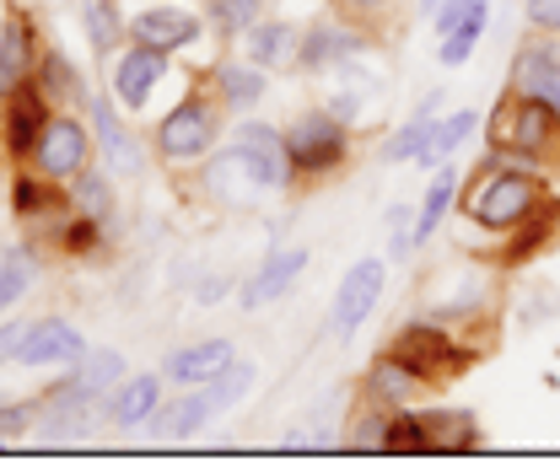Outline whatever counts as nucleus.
I'll list each match as a JSON object with an SVG mask.
<instances>
[{"label":"nucleus","mask_w":560,"mask_h":473,"mask_svg":"<svg viewBox=\"0 0 560 473\" xmlns=\"http://www.w3.org/2000/svg\"><path fill=\"white\" fill-rule=\"evenodd\" d=\"M550 200V173L545 167H528V162H506L486 151V162L475 173H464V189H458V215L475 221L480 232L495 237H517L534 226V215Z\"/></svg>","instance_id":"obj_1"},{"label":"nucleus","mask_w":560,"mask_h":473,"mask_svg":"<svg viewBox=\"0 0 560 473\" xmlns=\"http://www.w3.org/2000/svg\"><path fill=\"white\" fill-rule=\"evenodd\" d=\"M226 108L215 103V92H210L206 81H195L156 125H151V162L156 167H167V173H195L200 162H206L210 151L221 145L226 135Z\"/></svg>","instance_id":"obj_2"},{"label":"nucleus","mask_w":560,"mask_h":473,"mask_svg":"<svg viewBox=\"0 0 560 473\" xmlns=\"http://www.w3.org/2000/svg\"><path fill=\"white\" fill-rule=\"evenodd\" d=\"M486 145L506 162H528V167H560V119L534 103V97H517L506 92L486 119Z\"/></svg>","instance_id":"obj_3"},{"label":"nucleus","mask_w":560,"mask_h":473,"mask_svg":"<svg viewBox=\"0 0 560 473\" xmlns=\"http://www.w3.org/2000/svg\"><path fill=\"white\" fill-rule=\"evenodd\" d=\"M285 151H291L296 189H307V184H329V178L346 173L350 156H355V130L318 103V108H302V114L285 125Z\"/></svg>","instance_id":"obj_4"},{"label":"nucleus","mask_w":560,"mask_h":473,"mask_svg":"<svg viewBox=\"0 0 560 473\" xmlns=\"http://www.w3.org/2000/svg\"><path fill=\"white\" fill-rule=\"evenodd\" d=\"M388 355H399L405 366H416L420 377L431 382V388H442V382H453V377H464V366L480 355L469 339L453 334V323H436V318H405L394 339H388Z\"/></svg>","instance_id":"obj_5"},{"label":"nucleus","mask_w":560,"mask_h":473,"mask_svg":"<svg viewBox=\"0 0 560 473\" xmlns=\"http://www.w3.org/2000/svg\"><path fill=\"white\" fill-rule=\"evenodd\" d=\"M92 162H97V145H92L86 114H81V108H55V114L44 119V130H38V140H33V151H27L22 167H33L38 178H49V184L66 189L70 178L86 173Z\"/></svg>","instance_id":"obj_6"},{"label":"nucleus","mask_w":560,"mask_h":473,"mask_svg":"<svg viewBox=\"0 0 560 473\" xmlns=\"http://www.w3.org/2000/svg\"><path fill=\"white\" fill-rule=\"evenodd\" d=\"M372 44L377 38L361 22H350L340 11H318V16H307L296 27V60H291V70H302V75H335L346 60L372 55Z\"/></svg>","instance_id":"obj_7"},{"label":"nucleus","mask_w":560,"mask_h":473,"mask_svg":"<svg viewBox=\"0 0 560 473\" xmlns=\"http://www.w3.org/2000/svg\"><path fill=\"white\" fill-rule=\"evenodd\" d=\"M86 125H92V145H97V162L119 178V184H130V178H145V167H151V140H140L130 125H125V108L114 103V92L103 86V92H92L86 97Z\"/></svg>","instance_id":"obj_8"},{"label":"nucleus","mask_w":560,"mask_h":473,"mask_svg":"<svg viewBox=\"0 0 560 473\" xmlns=\"http://www.w3.org/2000/svg\"><path fill=\"white\" fill-rule=\"evenodd\" d=\"M200 178V200H210L215 210H226V215H248V210H259L265 200H276L265 184H259V173L248 167V156L226 140V145H215L206 162L195 167Z\"/></svg>","instance_id":"obj_9"},{"label":"nucleus","mask_w":560,"mask_h":473,"mask_svg":"<svg viewBox=\"0 0 560 473\" xmlns=\"http://www.w3.org/2000/svg\"><path fill=\"white\" fill-rule=\"evenodd\" d=\"M383 291H388V259H377V253H366V259H355L346 274H340V285H335V301H329V334L340 339H355L366 323H372V312L383 307Z\"/></svg>","instance_id":"obj_10"},{"label":"nucleus","mask_w":560,"mask_h":473,"mask_svg":"<svg viewBox=\"0 0 560 473\" xmlns=\"http://www.w3.org/2000/svg\"><path fill=\"white\" fill-rule=\"evenodd\" d=\"M313 264V253L302 248V243H276L254 270L237 280V312H265V307H280L291 291H296V280L307 274Z\"/></svg>","instance_id":"obj_11"},{"label":"nucleus","mask_w":560,"mask_h":473,"mask_svg":"<svg viewBox=\"0 0 560 473\" xmlns=\"http://www.w3.org/2000/svg\"><path fill=\"white\" fill-rule=\"evenodd\" d=\"M506 92L545 103V108L560 119V38H550V33H528V38L512 49Z\"/></svg>","instance_id":"obj_12"},{"label":"nucleus","mask_w":560,"mask_h":473,"mask_svg":"<svg viewBox=\"0 0 560 473\" xmlns=\"http://www.w3.org/2000/svg\"><path fill=\"white\" fill-rule=\"evenodd\" d=\"M206 38V16L189 11V5H173V0H145L130 11V44H145V49H162V55H184Z\"/></svg>","instance_id":"obj_13"},{"label":"nucleus","mask_w":560,"mask_h":473,"mask_svg":"<svg viewBox=\"0 0 560 473\" xmlns=\"http://www.w3.org/2000/svg\"><path fill=\"white\" fill-rule=\"evenodd\" d=\"M103 70H108V92H114V103H119L125 114H145L151 97H156V86H162L167 70H173V55L145 49V44H125Z\"/></svg>","instance_id":"obj_14"},{"label":"nucleus","mask_w":560,"mask_h":473,"mask_svg":"<svg viewBox=\"0 0 560 473\" xmlns=\"http://www.w3.org/2000/svg\"><path fill=\"white\" fill-rule=\"evenodd\" d=\"M44 60V33H38V16L27 5H11L5 11V27H0V103H11L22 86H33Z\"/></svg>","instance_id":"obj_15"},{"label":"nucleus","mask_w":560,"mask_h":473,"mask_svg":"<svg viewBox=\"0 0 560 473\" xmlns=\"http://www.w3.org/2000/svg\"><path fill=\"white\" fill-rule=\"evenodd\" d=\"M81 350H86V334L60 312H44V318H27L16 366L22 371H66L81 360Z\"/></svg>","instance_id":"obj_16"},{"label":"nucleus","mask_w":560,"mask_h":473,"mask_svg":"<svg viewBox=\"0 0 560 473\" xmlns=\"http://www.w3.org/2000/svg\"><path fill=\"white\" fill-rule=\"evenodd\" d=\"M232 145L248 156V167L259 173V184L270 194H291L296 189V173H291V151H285V130L280 125H265V119H237L232 130Z\"/></svg>","instance_id":"obj_17"},{"label":"nucleus","mask_w":560,"mask_h":473,"mask_svg":"<svg viewBox=\"0 0 560 473\" xmlns=\"http://www.w3.org/2000/svg\"><path fill=\"white\" fill-rule=\"evenodd\" d=\"M243 355V344L226 334H206V339H189V344H173L167 355H162V377L173 382V388H206V382H215L232 360Z\"/></svg>","instance_id":"obj_18"},{"label":"nucleus","mask_w":560,"mask_h":473,"mask_svg":"<svg viewBox=\"0 0 560 473\" xmlns=\"http://www.w3.org/2000/svg\"><path fill=\"white\" fill-rule=\"evenodd\" d=\"M210 92H215V103L226 108V119H248V114H259L265 108V97H270V70L248 66L243 55H221L215 66L200 75Z\"/></svg>","instance_id":"obj_19"},{"label":"nucleus","mask_w":560,"mask_h":473,"mask_svg":"<svg viewBox=\"0 0 560 473\" xmlns=\"http://www.w3.org/2000/svg\"><path fill=\"white\" fill-rule=\"evenodd\" d=\"M436 388L420 377L416 366H405L399 355H388V350H377V360L366 366V382H361V399L366 404H377V409H416V404H425Z\"/></svg>","instance_id":"obj_20"},{"label":"nucleus","mask_w":560,"mask_h":473,"mask_svg":"<svg viewBox=\"0 0 560 473\" xmlns=\"http://www.w3.org/2000/svg\"><path fill=\"white\" fill-rule=\"evenodd\" d=\"M167 399V377L162 371H125L108 393H103V419L114 430H145V419Z\"/></svg>","instance_id":"obj_21"},{"label":"nucleus","mask_w":560,"mask_h":473,"mask_svg":"<svg viewBox=\"0 0 560 473\" xmlns=\"http://www.w3.org/2000/svg\"><path fill=\"white\" fill-rule=\"evenodd\" d=\"M210 419H215V409H210L206 388H178V393H167V399L156 404V414L145 419V436H151L156 447H178V441H195Z\"/></svg>","instance_id":"obj_22"},{"label":"nucleus","mask_w":560,"mask_h":473,"mask_svg":"<svg viewBox=\"0 0 560 473\" xmlns=\"http://www.w3.org/2000/svg\"><path fill=\"white\" fill-rule=\"evenodd\" d=\"M232 55H243L248 66H259V70H291V60H296V22H285V16H259L237 44H232Z\"/></svg>","instance_id":"obj_23"},{"label":"nucleus","mask_w":560,"mask_h":473,"mask_svg":"<svg viewBox=\"0 0 560 473\" xmlns=\"http://www.w3.org/2000/svg\"><path fill=\"white\" fill-rule=\"evenodd\" d=\"M49 114L55 108H49V97L38 86H22L11 103H0V145H5L11 162H27V151H33V140H38Z\"/></svg>","instance_id":"obj_24"},{"label":"nucleus","mask_w":560,"mask_h":473,"mask_svg":"<svg viewBox=\"0 0 560 473\" xmlns=\"http://www.w3.org/2000/svg\"><path fill=\"white\" fill-rule=\"evenodd\" d=\"M458 189H464L458 156H453V162H436V167H431V184H425V194H420V204H416V248H425V243L447 226V215L458 210Z\"/></svg>","instance_id":"obj_25"},{"label":"nucleus","mask_w":560,"mask_h":473,"mask_svg":"<svg viewBox=\"0 0 560 473\" xmlns=\"http://www.w3.org/2000/svg\"><path fill=\"white\" fill-rule=\"evenodd\" d=\"M436 114H442V92L431 86V92L416 103V114H410L394 135L377 145V162H383V167H416L420 156H425V145H431V125H436Z\"/></svg>","instance_id":"obj_26"},{"label":"nucleus","mask_w":560,"mask_h":473,"mask_svg":"<svg viewBox=\"0 0 560 473\" xmlns=\"http://www.w3.org/2000/svg\"><path fill=\"white\" fill-rule=\"evenodd\" d=\"M119 178L103 167V162H92L86 173H75L66 184V200L75 215H86V221H97L103 232H114L119 226V189H114Z\"/></svg>","instance_id":"obj_27"},{"label":"nucleus","mask_w":560,"mask_h":473,"mask_svg":"<svg viewBox=\"0 0 560 473\" xmlns=\"http://www.w3.org/2000/svg\"><path fill=\"white\" fill-rule=\"evenodd\" d=\"M33 86L49 97V108H86V97H92V86H86L81 66L70 60L66 49H55V44H44V60H38Z\"/></svg>","instance_id":"obj_28"},{"label":"nucleus","mask_w":560,"mask_h":473,"mask_svg":"<svg viewBox=\"0 0 560 473\" xmlns=\"http://www.w3.org/2000/svg\"><path fill=\"white\" fill-rule=\"evenodd\" d=\"M81 33H86V49L108 66V60L130 44V16H125V0H81Z\"/></svg>","instance_id":"obj_29"},{"label":"nucleus","mask_w":560,"mask_h":473,"mask_svg":"<svg viewBox=\"0 0 560 473\" xmlns=\"http://www.w3.org/2000/svg\"><path fill=\"white\" fill-rule=\"evenodd\" d=\"M480 114L475 108H442L436 114V125H431V145H425V156H420L416 167H436V162H453L469 140L480 135Z\"/></svg>","instance_id":"obj_30"},{"label":"nucleus","mask_w":560,"mask_h":473,"mask_svg":"<svg viewBox=\"0 0 560 473\" xmlns=\"http://www.w3.org/2000/svg\"><path fill=\"white\" fill-rule=\"evenodd\" d=\"M66 371L75 377V388H81V393H92V399L103 404V393L130 371V360H125V350H114V344H86V350H81V360L66 366Z\"/></svg>","instance_id":"obj_31"},{"label":"nucleus","mask_w":560,"mask_h":473,"mask_svg":"<svg viewBox=\"0 0 560 473\" xmlns=\"http://www.w3.org/2000/svg\"><path fill=\"white\" fill-rule=\"evenodd\" d=\"M276 0H200V16H206V33H215L221 44H237L259 16H270Z\"/></svg>","instance_id":"obj_32"},{"label":"nucleus","mask_w":560,"mask_h":473,"mask_svg":"<svg viewBox=\"0 0 560 473\" xmlns=\"http://www.w3.org/2000/svg\"><path fill=\"white\" fill-rule=\"evenodd\" d=\"M38 285V253L27 243H11L0 248V318L22 307V296Z\"/></svg>","instance_id":"obj_33"},{"label":"nucleus","mask_w":560,"mask_h":473,"mask_svg":"<svg viewBox=\"0 0 560 473\" xmlns=\"http://www.w3.org/2000/svg\"><path fill=\"white\" fill-rule=\"evenodd\" d=\"M486 27H490V0H480L453 33H442L436 38V66L442 70H458V66H469L475 60V49H480V38H486Z\"/></svg>","instance_id":"obj_34"},{"label":"nucleus","mask_w":560,"mask_h":473,"mask_svg":"<svg viewBox=\"0 0 560 473\" xmlns=\"http://www.w3.org/2000/svg\"><path fill=\"white\" fill-rule=\"evenodd\" d=\"M254 382H259V366L248 360V355H237L215 382H206V393H210V409H215V419L221 414H232V409H243L248 399H254Z\"/></svg>","instance_id":"obj_35"},{"label":"nucleus","mask_w":560,"mask_h":473,"mask_svg":"<svg viewBox=\"0 0 560 473\" xmlns=\"http://www.w3.org/2000/svg\"><path fill=\"white\" fill-rule=\"evenodd\" d=\"M383 436H388V409L361 399V414L346 425V447L350 452H383Z\"/></svg>","instance_id":"obj_36"},{"label":"nucleus","mask_w":560,"mask_h":473,"mask_svg":"<svg viewBox=\"0 0 560 473\" xmlns=\"http://www.w3.org/2000/svg\"><path fill=\"white\" fill-rule=\"evenodd\" d=\"M33 419H38V393L33 399H0V452L22 447L33 436Z\"/></svg>","instance_id":"obj_37"},{"label":"nucleus","mask_w":560,"mask_h":473,"mask_svg":"<svg viewBox=\"0 0 560 473\" xmlns=\"http://www.w3.org/2000/svg\"><path fill=\"white\" fill-rule=\"evenodd\" d=\"M416 210L399 200V204H388V259H410L416 253Z\"/></svg>","instance_id":"obj_38"},{"label":"nucleus","mask_w":560,"mask_h":473,"mask_svg":"<svg viewBox=\"0 0 560 473\" xmlns=\"http://www.w3.org/2000/svg\"><path fill=\"white\" fill-rule=\"evenodd\" d=\"M324 108H329L335 119H346L350 130H355V125L366 119V108H372V97H366V92H355V86H346V81H340L335 92H324Z\"/></svg>","instance_id":"obj_39"},{"label":"nucleus","mask_w":560,"mask_h":473,"mask_svg":"<svg viewBox=\"0 0 560 473\" xmlns=\"http://www.w3.org/2000/svg\"><path fill=\"white\" fill-rule=\"evenodd\" d=\"M399 0H329V11H340V16H350V22H361L372 38H377V27H383V16L394 11Z\"/></svg>","instance_id":"obj_40"},{"label":"nucleus","mask_w":560,"mask_h":473,"mask_svg":"<svg viewBox=\"0 0 560 473\" xmlns=\"http://www.w3.org/2000/svg\"><path fill=\"white\" fill-rule=\"evenodd\" d=\"M523 16H528V27H534V33L560 38V0H523Z\"/></svg>","instance_id":"obj_41"},{"label":"nucleus","mask_w":560,"mask_h":473,"mask_svg":"<svg viewBox=\"0 0 560 473\" xmlns=\"http://www.w3.org/2000/svg\"><path fill=\"white\" fill-rule=\"evenodd\" d=\"M226 296H237V274H206V280L195 285V307H215V301H226Z\"/></svg>","instance_id":"obj_42"},{"label":"nucleus","mask_w":560,"mask_h":473,"mask_svg":"<svg viewBox=\"0 0 560 473\" xmlns=\"http://www.w3.org/2000/svg\"><path fill=\"white\" fill-rule=\"evenodd\" d=\"M22 329H27V318H0V371L5 366H16V350H22Z\"/></svg>","instance_id":"obj_43"},{"label":"nucleus","mask_w":560,"mask_h":473,"mask_svg":"<svg viewBox=\"0 0 560 473\" xmlns=\"http://www.w3.org/2000/svg\"><path fill=\"white\" fill-rule=\"evenodd\" d=\"M475 5H480V0H442V5L431 11V27H436V38H442V33H453V27H458V22H464Z\"/></svg>","instance_id":"obj_44"},{"label":"nucleus","mask_w":560,"mask_h":473,"mask_svg":"<svg viewBox=\"0 0 560 473\" xmlns=\"http://www.w3.org/2000/svg\"><path fill=\"white\" fill-rule=\"evenodd\" d=\"M416 5H420V16H431V11H436L442 0H416Z\"/></svg>","instance_id":"obj_45"},{"label":"nucleus","mask_w":560,"mask_h":473,"mask_svg":"<svg viewBox=\"0 0 560 473\" xmlns=\"http://www.w3.org/2000/svg\"><path fill=\"white\" fill-rule=\"evenodd\" d=\"M5 11H11V5H5V0H0V27H5Z\"/></svg>","instance_id":"obj_46"}]
</instances>
